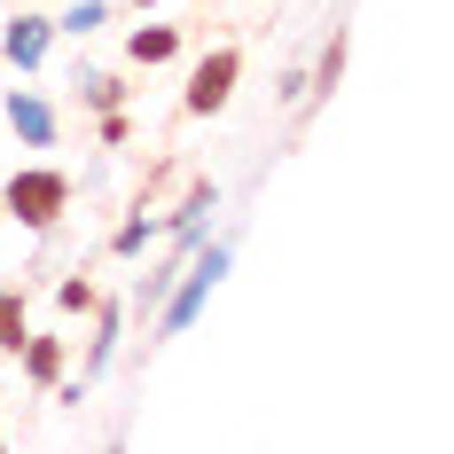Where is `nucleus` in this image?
<instances>
[{
  "mask_svg": "<svg viewBox=\"0 0 454 454\" xmlns=\"http://www.w3.org/2000/svg\"><path fill=\"white\" fill-rule=\"evenodd\" d=\"M47 55H55V16H47V8H16V16L0 24V63H8L16 79H32Z\"/></svg>",
  "mask_w": 454,
  "mask_h": 454,
  "instance_id": "nucleus-4",
  "label": "nucleus"
},
{
  "mask_svg": "<svg viewBox=\"0 0 454 454\" xmlns=\"http://www.w3.org/2000/svg\"><path fill=\"white\" fill-rule=\"evenodd\" d=\"M0 173H8V157H0Z\"/></svg>",
  "mask_w": 454,
  "mask_h": 454,
  "instance_id": "nucleus-20",
  "label": "nucleus"
},
{
  "mask_svg": "<svg viewBox=\"0 0 454 454\" xmlns=\"http://www.w3.org/2000/svg\"><path fill=\"white\" fill-rule=\"evenodd\" d=\"M126 8H157V0H126Z\"/></svg>",
  "mask_w": 454,
  "mask_h": 454,
  "instance_id": "nucleus-18",
  "label": "nucleus"
},
{
  "mask_svg": "<svg viewBox=\"0 0 454 454\" xmlns=\"http://www.w3.org/2000/svg\"><path fill=\"white\" fill-rule=\"evenodd\" d=\"M24 329H32V298H24V282H0V353H16Z\"/></svg>",
  "mask_w": 454,
  "mask_h": 454,
  "instance_id": "nucleus-13",
  "label": "nucleus"
},
{
  "mask_svg": "<svg viewBox=\"0 0 454 454\" xmlns=\"http://www.w3.org/2000/svg\"><path fill=\"white\" fill-rule=\"evenodd\" d=\"M0 447H8V431H0Z\"/></svg>",
  "mask_w": 454,
  "mask_h": 454,
  "instance_id": "nucleus-19",
  "label": "nucleus"
},
{
  "mask_svg": "<svg viewBox=\"0 0 454 454\" xmlns=\"http://www.w3.org/2000/svg\"><path fill=\"white\" fill-rule=\"evenodd\" d=\"M188 181H196V165H188V157H157V173H149V181L134 188V212L141 220H173V212H181V196H188Z\"/></svg>",
  "mask_w": 454,
  "mask_h": 454,
  "instance_id": "nucleus-5",
  "label": "nucleus"
},
{
  "mask_svg": "<svg viewBox=\"0 0 454 454\" xmlns=\"http://www.w3.org/2000/svg\"><path fill=\"white\" fill-rule=\"evenodd\" d=\"M243 87V47H204L196 63H188V87H181V110L188 118H220L227 102Z\"/></svg>",
  "mask_w": 454,
  "mask_h": 454,
  "instance_id": "nucleus-3",
  "label": "nucleus"
},
{
  "mask_svg": "<svg viewBox=\"0 0 454 454\" xmlns=\"http://www.w3.org/2000/svg\"><path fill=\"white\" fill-rule=\"evenodd\" d=\"M94 298H102V290H94V274L79 267V274H63V282H55V306H63V314L79 321V314H94Z\"/></svg>",
  "mask_w": 454,
  "mask_h": 454,
  "instance_id": "nucleus-16",
  "label": "nucleus"
},
{
  "mask_svg": "<svg viewBox=\"0 0 454 454\" xmlns=\"http://www.w3.org/2000/svg\"><path fill=\"white\" fill-rule=\"evenodd\" d=\"M63 212H71V173L63 165H16V173H0V220H16L24 235L63 227Z\"/></svg>",
  "mask_w": 454,
  "mask_h": 454,
  "instance_id": "nucleus-2",
  "label": "nucleus"
},
{
  "mask_svg": "<svg viewBox=\"0 0 454 454\" xmlns=\"http://www.w3.org/2000/svg\"><path fill=\"white\" fill-rule=\"evenodd\" d=\"M71 87H79V102H87V118L126 110V102H134V79H126V71H94V63H79V79H71Z\"/></svg>",
  "mask_w": 454,
  "mask_h": 454,
  "instance_id": "nucleus-11",
  "label": "nucleus"
},
{
  "mask_svg": "<svg viewBox=\"0 0 454 454\" xmlns=\"http://www.w3.org/2000/svg\"><path fill=\"white\" fill-rule=\"evenodd\" d=\"M345 63H353V32L337 24V32L321 40L314 71H306V110H321V102H337V87H345Z\"/></svg>",
  "mask_w": 454,
  "mask_h": 454,
  "instance_id": "nucleus-9",
  "label": "nucleus"
},
{
  "mask_svg": "<svg viewBox=\"0 0 454 454\" xmlns=\"http://www.w3.org/2000/svg\"><path fill=\"white\" fill-rule=\"evenodd\" d=\"M16 361H24V384H55V376H71V337H55V329H24V345H16Z\"/></svg>",
  "mask_w": 454,
  "mask_h": 454,
  "instance_id": "nucleus-8",
  "label": "nucleus"
},
{
  "mask_svg": "<svg viewBox=\"0 0 454 454\" xmlns=\"http://www.w3.org/2000/svg\"><path fill=\"white\" fill-rule=\"evenodd\" d=\"M188 251H196V243H188ZM188 251L173 243V251H165V259H157V267H149V274L134 282V314H141V321H149L157 306H165V290H173V274H181V259H188Z\"/></svg>",
  "mask_w": 454,
  "mask_h": 454,
  "instance_id": "nucleus-12",
  "label": "nucleus"
},
{
  "mask_svg": "<svg viewBox=\"0 0 454 454\" xmlns=\"http://www.w3.org/2000/svg\"><path fill=\"white\" fill-rule=\"evenodd\" d=\"M110 24V0H71L63 16H55V40H94Z\"/></svg>",
  "mask_w": 454,
  "mask_h": 454,
  "instance_id": "nucleus-15",
  "label": "nucleus"
},
{
  "mask_svg": "<svg viewBox=\"0 0 454 454\" xmlns=\"http://www.w3.org/2000/svg\"><path fill=\"white\" fill-rule=\"evenodd\" d=\"M94 141H102V149H126V141H134V118H126V110H102V118H94Z\"/></svg>",
  "mask_w": 454,
  "mask_h": 454,
  "instance_id": "nucleus-17",
  "label": "nucleus"
},
{
  "mask_svg": "<svg viewBox=\"0 0 454 454\" xmlns=\"http://www.w3.org/2000/svg\"><path fill=\"white\" fill-rule=\"evenodd\" d=\"M227 267H235V243L204 235V243H196V251L181 259L173 290H165V306L149 314V337H141V345H165V337H188V329H196V314L212 306V290L227 282Z\"/></svg>",
  "mask_w": 454,
  "mask_h": 454,
  "instance_id": "nucleus-1",
  "label": "nucleus"
},
{
  "mask_svg": "<svg viewBox=\"0 0 454 454\" xmlns=\"http://www.w3.org/2000/svg\"><path fill=\"white\" fill-rule=\"evenodd\" d=\"M149 243H165V227H157V220H141V212H126V220L110 227V259H141Z\"/></svg>",
  "mask_w": 454,
  "mask_h": 454,
  "instance_id": "nucleus-14",
  "label": "nucleus"
},
{
  "mask_svg": "<svg viewBox=\"0 0 454 454\" xmlns=\"http://www.w3.org/2000/svg\"><path fill=\"white\" fill-rule=\"evenodd\" d=\"M118 345H126V306H118V298H94V337H87V368H79V384H102L110 361H118Z\"/></svg>",
  "mask_w": 454,
  "mask_h": 454,
  "instance_id": "nucleus-7",
  "label": "nucleus"
},
{
  "mask_svg": "<svg viewBox=\"0 0 454 454\" xmlns=\"http://www.w3.org/2000/svg\"><path fill=\"white\" fill-rule=\"evenodd\" d=\"M173 55H181V24H134L126 32V63L134 71H165Z\"/></svg>",
  "mask_w": 454,
  "mask_h": 454,
  "instance_id": "nucleus-10",
  "label": "nucleus"
},
{
  "mask_svg": "<svg viewBox=\"0 0 454 454\" xmlns=\"http://www.w3.org/2000/svg\"><path fill=\"white\" fill-rule=\"evenodd\" d=\"M0 118H8V134L24 141V149H55V102L40 87H8Z\"/></svg>",
  "mask_w": 454,
  "mask_h": 454,
  "instance_id": "nucleus-6",
  "label": "nucleus"
}]
</instances>
